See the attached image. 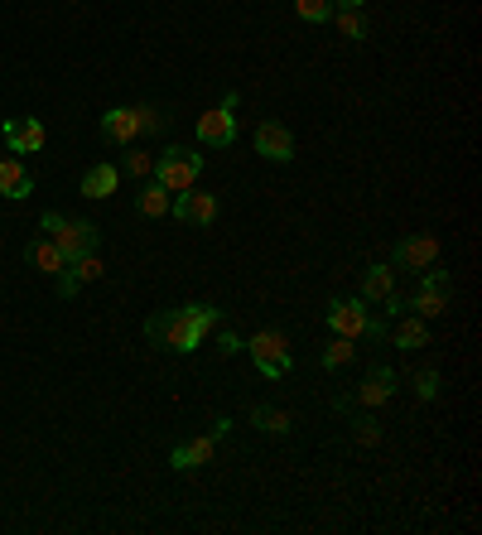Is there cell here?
<instances>
[{
    "instance_id": "6da1fadb",
    "label": "cell",
    "mask_w": 482,
    "mask_h": 535,
    "mask_svg": "<svg viewBox=\"0 0 482 535\" xmlns=\"http://www.w3.org/2000/svg\"><path fill=\"white\" fill-rule=\"evenodd\" d=\"M222 328V314H217L213 304H184V309H164L155 319L145 323V333H150V343L164 352H193L208 333Z\"/></svg>"
},
{
    "instance_id": "7a4b0ae2",
    "label": "cell",
    "mask_w": 482,
    "mask_h": 535,
    "mask_svg": "<svg viewBox=\"0 0 482 535\" xmlns=\"http://www.w3.org/2000/svg\"><path fill=\"white\" fill-rule=\"evenodd\" d=\"M328 328H333L338 338L362 343V338H381V333H386V319L357 295V299H333V304H328Z\"/></svg>"
},
{
    "instance_id": "3957f363",
    "label": "cell",
    "mask_w": 482,
    "mask_h": 535,
    "mask_svg": "<svg viewBox=\"0 0 482 535\" xmlns=\"http://www.w3.org/2000/svg\"><path fill=\"white\" fill-rule=\"evenodd\" d=\"M44 232L54 241L58 251L68 256V261H78L87 251H97L102 246V232H97V222H87V217H58V213H44Z\"/></svg>"
},
{
    "instance_id": "277c9868",
    "label": "cell",
    "mask_w": 482,
    "mask_h": 535,
    "mask_svg": "<svg viewBox=\"0 0 482 535\" xmlns=\"http://www.w3.org/2000/svg\"><path fill=\"white\" fill-rule=\"evenodd\" d=\"M198 174H203V155H193V150H164L160 160H155V184L160 188H169V193H184V188H193L198 184Z\"/></svg>"
},
{
    "instance_id": "5b68a950",
    "label": "cell",
    "mask_w": 482,
    "mask_h": 535,
    "mask_svg": "<svg viewBox=\"0 0 482 535\" xmlns=\"http://www.w3.org/2000/svg\"><path fill=\"white\" fill-rule=\"evenodd\" d=\"M241 348L251 352V362H256V372L270 376V381H280V376L290 372V343H285V333L280 328H261L251 343H241Z\"/></svg>"
},
{
    "instance_id": "8992f818",
    "label": "cell",
    "mask_w": 482,
    "mask_h": 535,
    "mask_svg": "<svg viewBox=\"0 0 482 535\" xmlns=\"http://www.w3.org/2000/svg\"><path fill=\"white\" fill-rule=\"evenodd\" d=\"M140 131H160V116L145 107H111L102 116V135H107L111 145H131Z\"/></svg>"
},
{
    "instance_id": "52a82bcc",
    "label": "cell",
    "mask_w": 482,
    "mask_h": 535,
    "mask_svg": "<svg viewBox=\"0 0 482 535\" xmlns=\"http://www.w3.org/2000/svg\"><path fill=\"white\" fill-rule=\"evenodd\" d=\"M232 111H237V92L222 97V107L198 116V140H203L208 150H227V145L237 140V116H232Z\"/></svg>"
},
{
    "instance_id": "ba28073f",
    "label": "cell",
    "mask_w": 482,
    "mask_h": 535,
    "mask_svg": "<svg viewBox=\"0 0 482 535\" xmlns=\"http://www.w3.org/2000/svg\"><path fill=\"white\" fill-rule=\"evenodd\" d=\"M449 290H454V275L449 270H425V280H420V290L410 299V309L420 314V319H439V314H449Z\"/></svg>"
},
{
    "instance_id": "9c48e42d",
    "label": "cell",
    "mask_w": 482,
    "mask_h": 535,
    "mask_svg": "<svg viewBox=\"0 0 482 535\" xmlns=\"http://www.w3.org/2000/svg\"><path fill=\"white\" fill-rule=\"evenodd\" d=\"M256 155H266L270 164H290L295 160V131L285 121H261L256 126Z\"/></svg>"
},
{
    "instance_id": "30bf717a",
    "label": "cell",
    "mask_w": 482,
    "mask_h": 535,
    "mask_svg": "<svg viewBox=\"0 0 482 535\" xmlns=\"http://www.w3.org/2000/svg\"><path fill=\"white\" fill-rule=\"evenodd\" d=\"M169 213L179 217V222H188V227H213L217 222V198L213 193H198V188H184V193H174Z\"/></svg>"
},
{
    "instance_id": "8fae6325",
    "label": "cell",
    "mask_w": 482,
    "mask_h": 535,
    "mask_svg": "<svg viewBox=\"0 0 482 535\" xmlns=\"http://www.w3.org/2000/svg\"><path fill=\"white\" fill-rule=\"evenodd\" d=\"M439 261V241L429 237V232H420V237H405V241H396V251H391V266L396 270H429Z\"/></svg>"
},
{
    "instance_id": "7c38bea8",
    "label": "cell",
    "mask_w": 482,
    "mask_h": 535,
    "mask_svg": "<svg viewBox=\"0 0 482 535\" xmlns=\"http://www.w3.org/2000/svg\"><path fill=\"white\" fill-rule=\"evenodd\" d=\"M102 275H107V261H102L97 251H87V256H78V261H68V270L58 275V295L73 299L82 285H92V280H102Z\"/></svg>"
},
{
    "instance_id": "4fadbf2b",
    "label": "cell",
    "mask_w": 482,
    "mask_h": 535,
    "mask_svg": "<svg viewBox=\"0 0 482 535\" xmlns=\"http://www.w3.org/2000/svg\"><path fill=\"white\" fill-rule=\"evenodd\" d=\"M5 145H10V155H34V150H44V140L49 131L34 121V116H15V121H5Z\"/></svg>"
},
{
    "instance_id": "5bb4252c",
    "label": "cell",
    "mask_w": 482,
    "mask_h": 535,
    "mask_svg": "<svg viewBox=\"0 0 482 535\" xmlns=\"http://www.w3.org/2000/svg\"><path fill=\"white\" fill-rule=\"evenodd\" d=\"M29 193H34L29 164L15 155H0V198H29Z\"/></svg>"
},
{
    "instance_id": "9a60e30c",
    "label": "cell",
    "mask_w": 482,
    "mask_h": 535,
    "mask_svg": "<svg viewBox=\"0 0 482 535\" xmlns=\"http://www.w3.org/2000/svg\"><path fill=\"white\" fill-rule=\"evenodd\" d=\"M213 454H217V439H213V434H203V439H188V444H179V449L169 454V463H174L179 473H193V468L213 463Z\"/></svg>"
},
{
    "instance_id": "2e32d148",
    "label": "cell",
    "mask_w": 482,
    "mask_h": 535,
    "mask_svg": "<svg viewBox=\"0 0 482 535\" xmlns=\"http://www.w3.org/2000/svg\"><path fill=\"white\" fill-rule=\"evenodd\" d=\"M25 261L34 270H44V275H54V280L63 275V270H68V256H63V251H58L49 237H34V241H29V246H25Z\"/></svg>"
},
{
    "instance_id": "e0dca14e",
    "label": "cell",
    "mask_w": 482,
    "mask_h": 535,
    "mask_svg": "<svg viewBox=\"0 0 482 535\" xmlns=\"http://www.w3.org/2000/svg\"><path fill=\"white\" fill-rule=\"evenodd\" d=\"M391 396H396V372H391V367H376V372L357 386V401L362 405H386Z\"/></svg>"
},
{
    "instance_id": "ac0fdd59",
    "label": "cell",
    "mask_w": 482,
    "mask_h": 535,
    "mask_svg": "<svg viewBox=\"0 0 482 535\" xmlns=\"http://www.w3.org/2000/svg\"><path fill=\"white\" fill-rule=\"evenodd\" d=\"M386 295H396V266H367L362 270V299L381 304Z\"/></svg>"
},
{
    "instance_id": "d6986e66",
    "label": "cell",
    "mask_w": 482,
    "mask_h": 535,
    "mask_svg": "<svg viewBox=\"0 0 482 535\" xmlns=\"http://www.w3.org/2000/svg\"><path fill=\"white\" fill-rule=\"evenodd\" d=\"M121 184V169L116 164H92L87 174H82V198H111Z\"/></svg>"
},
{
    "instance_id": "ffe728a7",
    "label": "cell",
    "mask_w": 482,
    "mask_h": 535,
    "mask_svg": "<svg viewBox=\"0 0 482 535\" xmlns=\"http://www.w3.org/2000/svg\"><path fill=\"white\" fill-rule=\"evenodd\" d=\"M169 203H174V193L160 188L155 179H150V184H140V193H135V213L140 217H164L169 213Z\"/></svg>"
},
{
    "instance_id": "44dd1931",
    "label": "cell",
    "mask_w": 482,
    "mask_h": 535,
    "mask_svg": "<svg viewBox=\"0 0 482 535\" xmlns=\"http://www.w3.org/2000/svg\"><path fill=\"white\" fill-rule=\"evenodd\" d=\"M396 348H405V352H415V348H429V328L420 319H401L396 323Z\"/></svg>"
},
{
    "instance_id": "7402d4cb",
    "label": "cell",
    "mask_w": 482,
    "mask_h": 535,
    "mask_svg": "<svg viewBox=\"0 0 482 535\" xmlns=\"http://www.w3.org/2000/svg\"><path fill=\"white\" fill-rule=\"evenodd\" d=\"M251 425L266 429V434H290L295 420H290L285 410H275V405H256V410H251Z\"/></svg>"
},
{
    "instance_id": "603a6c76",
    "label": "cell",
    "mask_w": 482,
    "mask_h": 535,
    "mask_svg": "<svg viewBox=\"0 0 482 535\" xmlns=\"http://www.w3.org/2000/svg\"><path fill=\"white\" fill-rule=\"evenodd\" d=\"M333 10H338V0H295V15L304 25H328Z\"/></svg>"
},
{
    "instance_id": "cb8c5ba5",
    "label": "cell",
    "mask_w": 482,
    "mask_h": 535,
    "mask_svg": "<svg viewBox=\"0 0 482 535\" xmlns=\"http://www.w3.org/2000/svg\"><path fill=\"white\" fill-rule=\"evenodd\" d=\"M352 357H357V343H352V338H338V333H333V343L323 348V367H328V372H338V367H348Z\"/></svg>"
},
{
    "instance_id": "d4e9b609",
    "label": "cell",
    "mask_w": 482,
    "mask_h": 535,
    "mask_svg": "<svg viewBox=\"0 0 482 535\" xmlns=\"http://www.w3.org/2000/svg\"><path fill=\"white\" fill-rule=\"evenodd\" d=\"M333 20H338V29H343V39H362V34H367L362 5H338V10H333Z\"/></svg>"
},
{
    "instance_id": "484cf974",
    "label": "cell",
    "mask_w": 482,
    "mask_h": 535,
    "mask_svg": "<svg viewBox=\"0 0 482 535\" xmlns=\"http://www.w3.org/2000/svg\"><path fill=\"white\" fill-rule=\"evenodd\" d=\"M121 174H131V179H140V184H145V179L155 174V160H150L145 150H131V155H126V164H121Z\"/></svg>"
},
{
    "instance_id": "4316f807",
    "label": "cell",
    "mask_w": 482,
    "mask_h": 535,
    "mask_svg": "<svg viewBox=\"0 0 482 535\" xmlns=\"http://www.w3.org/2000/svg\"><path fill=\"white\" fill-rule=\"evenodd\" d=\"M415 396H420V401H434V396H439V372H434V367H425V372L415 376Z\"/></svg>"
},
{
    "instance_id": "83f0119b",
    "label": "cell",
    "mask_w": 482,
    "mask_h": 535,
    "mask_svg": "<svg viewBox=\"0 0 482 535\" xmlns=\"http://www.w3.org/2000/svg\"><path fill=\"white\" fill-rule=\"evenodd\" d=\"M352 434H357V444H376V439H381V425H376V420H357Z\"/></svg>"
},
{
    "instance_id": "f1b7e54d",
    "label": "cell",
    "mask_w": 482,
    "mask_h": 535,
    "mask_svg": "<svg viewBox=\"0 0 482 535\" xmlns=\"http://www.w3.org/2000/svg\"><path fill=\"white\" fill-rule=\"evenodd\" d=\"M217 343H222V357H232V352H241V338L232 333V328H217Z\"/></svg>"
},
{
    "instance_id": "f546056e",
    "label": "cell",
    "mask_w": 482,
    "mask_h": 535,
    "mask_svg": "<svg viewBox=\"0 0 482 535\" xmlns=\"http://www.w3.org/2000/svg\"><path fill=\"white\" fill-rule=\"evenodd\" d=\"M343 5H367V0H343Z\"/></svg>"
}]
</instances>
